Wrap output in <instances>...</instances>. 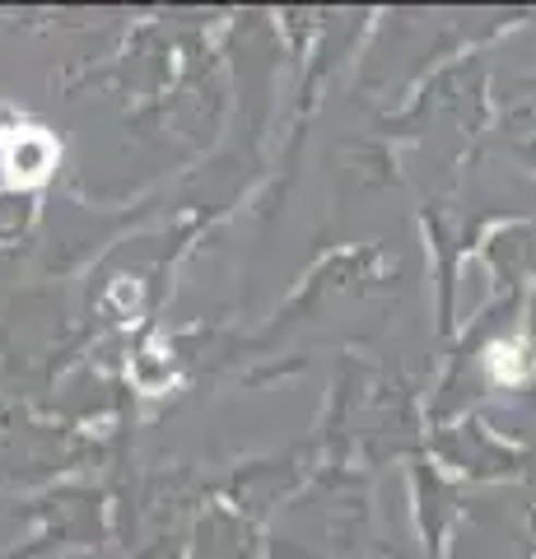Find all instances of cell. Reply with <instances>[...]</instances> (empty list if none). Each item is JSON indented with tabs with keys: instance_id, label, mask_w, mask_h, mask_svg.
<instances>
[{
	"instance_id": "obj_1",
	"label": "cell",
	"mask_w": 536,
	"mask_h": 559,
	"mask_svg": "<svg viewBox=\"0 0 536 559\" xmlns=\"http://www.w3.org/2000/svg\"><path fill=\"white\" fill-rule=\"evenodd\" d=\"M61 159V145L51 140L43 127L28 121L0 103V164H5V182L10 187H43L51 178V168Z\"/></svg>"
},
{
	"instance_id": "obj_2",
	"label": "cell",
	"mask_w": 536,
	"mask_h": 559,
	"mask_svg": "<svg viewBox=\"0 0 536 559\" xmlns=\"http://www.w3.org/2000/svg\"><path fill=\"white\" fill-rule=\"evenodd\" d=\"M486 364H490V378L504 382V388H517V382L532 373V359L523 355V341H495L486 349Z\"/></svg>"
}]
</instances>
